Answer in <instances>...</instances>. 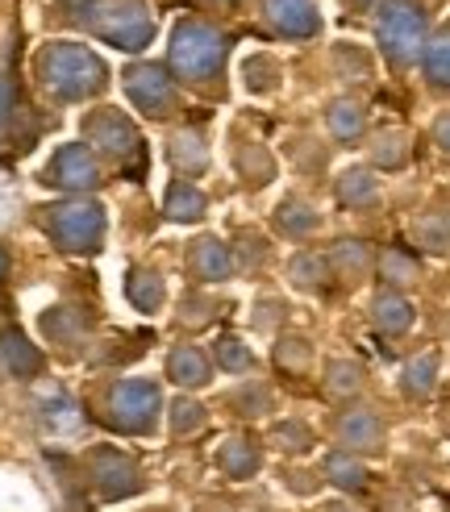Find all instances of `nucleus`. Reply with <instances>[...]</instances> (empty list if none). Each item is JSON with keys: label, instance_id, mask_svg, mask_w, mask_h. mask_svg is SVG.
I'll return each instance as SVG.
<instances>
[{"label": "nucleus", "instance_id": "obj_32", "mask_svg": "<svg viewBox=\"0 0 450 512\" xmlns=\"http://www.w3.org/2000/svg\"><path fill=\"white\" fill-rule=\"evenodd\" d=\"M409 163V138L400 130H384L371 138V167L380 171H400Z\"/></svg>", "mask_w": 450, "mask_h": 512}, {"label": "nucleus", "instance_id": "obj_11", "mask_svg": "<svg viewBox=\"0 0 450 512\" xmlns=\"http://www.w3.org/2000/svg\"><path fill=\"white\" fill-rule=\"evenodd\" d=\"M263 17L275 34L292 42H305L321 30L317 0H263Z\"/></svg>", "mask_w": 450, "mask_h": 512}, {"label": "nucleus", "instance_id": "obj_50", "mask_svg": "<svg viewBox=\"0 0 450 512\" xmlns=\"http://www.w3.org/2000/svg\"><path fill=\"white\" fill-rule=\"evenodd\" d=\"M342 5H346V9H355V13H367L371 5H380V0H342Z\"/></svg>", "mask_w": 450, "mask_h": 512}, {"label": "nucleus", "instance_id": "obj_27", "mask_svg": "<svg viewBox=\"0 0 450 512\" xmlns=\"http://www.w3.org/2000/svg\"><path fill=\"white\" fill-rule=\"evenodd\" d=\"M438 388V354H417L400 371V392L409 400H430Z\"/></svg>", "mask_w": 450, "mask_h": 512}, {"label": "nucleus", "instance_id": "obj_16", "mask_svg": "<svg viewBox=\"0 0 450 512\" xmlns=\"http://www.w3.org/2000/svg\"><path fill=\"white\" fill-rule=\"evenodd\" d=\"M413 321H417V309L400 292L388 288V292H380L371 300V325L380 329V334L400 338V334H409V329H413Z\"/></svg>", "mask_w": 450, "mask_h": 512}, {"label": "nucleus", "instance_id": "obj_6", "mask_svg": "<svg viewBox=\"0 0 450 512\" xmlns=\"http://www.w3.org/2000/svg\"><path fill=\"white\" fill-rule=\"evenodd\" d=\"M109 425L121 429V433H150L159 425V413H163V392L155 379H117L109 388Z\"/></svg>", "mask_w": 450, "mask_h": 512}, {"label": "nucleus", "instance_id": "obj_30", "mask_svg": "<svg viewBox=\"0 0 450 512\" xmlns=\"http://www.w3.org/2000/svg\"><path fill=\"white\" fill-rule=\"evenodd\" d=\"M421 71H425V80H430V88L450 92V30H442L438 38L425 42Z\"/></svg>", "mask_w": 450, "mask_h": 512}, {"label": "nucleus", "instance_id": "obj_35", "mask_svg": "<svg viewBox=\"0 0 450 512\" xmlns=\"http://www.w3.org/2000/svg\"><path fill=\"white\" fill-rule=\"evenodd\" d=\"M417 246H425L430 254H446L450 250V213H425L413 225Z\"/></svg>", "mask_w": 450, "mask_h": 512}, {"label": "nucleus", "instance_id": "obj_29", "mask_svg": "<svg viewBox=\"0 0 450 512\" xmlns=\"http://www.w3.org/2000/svg\"><path fill=\"white\" fill-rule=\"evenodd\" d=\"M380 279L396 292V288H409V284H417L421 279V263L413 259L409 250H400V246H388L384 254H380Z\"/></svg>", "mask_w": 450, "mask_h": 512}, {"label": "nucleus", "instance_id": "obj_26", "mask_svg": "<svg viewBox=\"0 0 450 512\" xmlns=\"http://www.w3.org/2000/svg\"><path fill=\"white\" fill-rule=\"evenodd\" d=\"M275 229H280L284 238H309V234H317V229H321V213L313 209L309 200L288 196L280 209H275Z\"/></svg>", "mask_w": 450, "mask_h": 512}, {"label": "nucleus", "instance_id": "obj_48", "mask_svg": "<svg viewBox=\"0 0 450 512\" xmlns=\"http://www.w3.org/2000/svg\"><path fill=\"white\" fill-rule=\"evenodd\" d=\"M434 146L442 150V155H450V109L446 113H438V121H434Z\"/></svg>", "mask_w": 450, "mask_h": 512}, {"label": "nucleus", "instance_id": "obj_23", "mask_svg": "<svg viewBox=\"0 0 450 512\" xmlns=\"http://www.w3.org/2000/svg\"><path fill=\"white\" fill-rule=\"evenodd\" d=\"M205 209H209V196L200 192L196 184H171L167 188V200H163V217L167 221H175V225H192V221H200L205 217Z\"/></svg>", "mask_w": 450, "mask_h": 512}, {"label": "nucleus", "instance_id": "obj_38", "mask_svg": "<svg viewBox=\"0 0 450 512\" xmlns=\"http://www.w3.org/2000/svg\"><path fill=\"white\" fill-rule=\"evenodd\" d=\"M238 171L250 179V184H267V179L275 175V159L267 155L263 146L242 142V146H238Z\"/></svg>", "mask_w": 450, "mask_h": 512}, {"label": "nucleus", "instance_id": "obj_42", "mask_svg": "<svg viewBox=\"0 0 450 512\" xmlns=\"http://www.w3.org/2000/svg\"><path fill=\"white\" fill-rule=\"evenodd\" d=\"M334 63H338V75L350 84H359V80H371V63L359 46H350V42H338L334 46Z\"/></svg>", "mask_w": 450, "mask_h": 512}, {"label": "nucleus", "instance_id": "obj_15", "mask_svg": "<svg viewBox=\"0 0 450 512\" xmlns=\"http://www.w3.org/2000/svg\"><path fill=\"white\" fill-rule=\"evenodd\" d=\"M167 379H175L180 388H192V392L209 388V383H213V358L200 346H192V342L175 346L171 358H167Z\"/></svg>", "mask_w": 450, "mask_h": 512}, {"label": "nucleus", "instance_id": "obj_28", "mask_svg": "<svg viewBox=\"0 0 450 512\" xmlns=\"http://www.w3.org/2000/svg\"><path fill=\"white\" fill-rule=\"evenodd\" d=\"M288 279L300 292H321L325 279H330V259L317 254V250H296L288 259Z\"/></svg>", "mask_w": 450, "mask_h": 512}, {"label": "nucleus", "instance_id": "obj_47", "mask_svg": "<svg viewBox=\"0 0 450 512\" xmlns=\"http://www.w3.org/2000/svg\"><path fill=\"white\" fill-rule=\"evenodd\" d=\"M17 113V84L9 71H0V130L9 125V117Z\"/></svg>", "mask_w": 450, "mask_h": 512}, {"label": "nucleus", "instance_id": "obj_31", "mask_svg": "<svg viewBox=\"0 0 450 512\" xmlns=\"http://www.w3.org/2000/svg\"><path fill=\"white\" fill-rule=\"evenodd\" d=\"M42 334L50 342H59V346H80L84 342V313H75V309H46Z\"/></svg>", "mask_w": 450, "mask_h": 512}, {"label": "nucleus", "instance_id": "obj_22", "mask_svg": "<svg viewBox=\"0 0 450 512\" xmlns=\"http://www.w3.org/2000/svg\"><path fill=\"white\" fill-rule=\"evenodd\" d=\"M330 271H338V279H346V284H359L371 271V246L359 238H338L330 246Z\"/></svg>", "mask_w": 450, "mask_h": 512}, {"label": "nucleus", "instance_id": "obj_36", "mask_svg": "<svg viewBox=\"0 0 450 512\" xmlns=\"http://www.w3.org/2000/svg\"><path fill=\"white\" fill-rule=\"evenodd\" d=\"M271 446L284 450V454H309L313 450V429L305 421H296V417L275 421L271 425Z\"/></svg>", "mask_w": 450, "mask_h": 512}, {"label": "nucleus", "instance_id": "obj_17", "mask_svg": "<svg viewBox=\"0 0 450 512\" xmlns=\"http://www.w3.org/2000/svg\"><path fill=\"white\" fill-rule=\"evenodd\" d=\"M217 467H221V475L225 479H255L259 475V467H263V454H259V446L250 442V438H225L221 446H217Z\"/></svg>", "mask_w": 450, "mask_h": 512}, {"label": "nucleus", "instance_id": "obj_41", "mask_svg": "<svg viewBox=\"0 0 450 512\" xmlns=\"http://www.w3.org/2000/svg\"><path fill=\"white\" fill-rule=\"evenodd\" d=\"M275 363H280L284 371H309L313 363V342L309 338H280L275 342Z\"/></svg>", "mask_w": 450, "mask_h": 512}, {"label": "nucleus", "instance_id": "obj_9", "mask_svg": "<svg viewBox=\"0 0 450 512\" xmlns=\"http://www.w3.org/2000/svg\"><path fill=\"white\" fill-rule=\"evenodd\" d=\"M88 475H92L96 492L105 496V500H125V496H138L146 488L138 463H134L130 454L113 450V446H96L88 454Z\"/></svg>", "mask_w": 450, "mask_h": 512}, {"label": "nucleus", "instance_id": "obj_33", "mask_svg": "<svg viewBox=\"0 0 450 512\" xmlns=\"http://www.w3.org/2000/svg\"><path fill=\"white\" fill-rule=\"evenodd\" d=\"M325 392L334 400H350L363 392V367L350 363V358H334L330 367H325Z\"/></svg>", "mask_w": 450, "mask_h": 512}, {"label": "nucleus", "instance_id": "obj_8", "mask_svg": "<svg viewBox=\"0 0 450 512\" xmlns=\"http://www.w3.org/2000/svg\"><path fill=\"white\" fill-rule=\"evenodd\" d=\"M125 96L130 105L146 117H171L175 105H180V92H175V80L159 67V63H134L125 67Z\"/></svg>", "mask_w": 450, "mask_h": 512}, {"label": "nucleus", "instance_id": "obj_40", "mask_svg": "<svg viewBox=\"0 0 450 512\" xmlns=\"http://www.w3.org/2000/svg\"><path fill=\"white\" fill-rule=\"evenodd\" d=\"M246 88L250 92H275L280 88V63L271 55H250L246 59Z\"/></svg>", "mask_w": 450, "mask_h": 512}, {"label": "nucleus", "instance_id": "obj_18", "mask_svg": "<svg viewBox=\"0 0 450 512\" xmlns=\"http://www.w3.org/2000/svg\"><path fill=\"white\" fill-rule=\"evenodd\" d=\"M0 358H5L9 375H17V379H34L42 371V350L25 338L17 325H9L5 334H0Z\"/></svg>", "mask_w": 450, "mask_h": 512}, {"label": "nucleus", "instance_id": "obj_37", "mask_svg": "<svg viewBox=\"0 0 450 512\" xmlns=\"http://www.w3.org/2000/svg\"><path fill=\"white\" fill-rule=\"evenodd\" d=\"M213 363L225 371V375H242V371H250L255 367V354H250V346L242 342V338H217L213 342Z\"/></svg>", "mask_w": 450, "mask_h": 512}, {"label": "nucleus", "instance_id": "obj_7", "mask_svg": "<svg viewBox=\"0 0 450 512\" xmlns=\"http://www.w3.org/2000/svg\"><path fill=\"white\" fill-rule=\"evenodd\" d=\"M84 138L92 142L96 155H105L113 163H134L142 155V138L134 130V121L121 109H96L84 117Z\"/></svg>", "mask_w": 450, "mask_h": 512}, {"label": "nucleus", "instance_id": "obj_51", "mask_svg": "<svg viewBox=\"0 0 450 512\" xmlns=\"http://www.w3.org/2000/svg\"><path fill=\"white\" fill-rule=\"evenodd\" d=\"M9 267H13V263H9V250L0 246V279H9Z\"/></svg>", "mask_w": 450, "mask_h": 512}, {"label": "nucleus", "instance_id": "obj_5", "mask_svg": "<svg viewBox=\"0 0 450 512\" xmlns=\"http://www.w3.org/2000/svg\"><path fill=\"white\" fill-rule=\"evenodd\" d=\"M425 30H430V21H425L417 0H384L375 13V42L396 71L413 67L425 55Z\"/></svg>", "mask_w": 450, "mask_h": 512}, {"label": "nucleus", "instance_id": "obj_34", "mask_svg": "<svg viewBox=\"0 0 450 512\" xmlns=\"http://www.w3.org/2000/svg\"><path fill=\"white\" fill-rule=\"evenodd\" d=\"M167 421H171V433H175V438H192V433H200V429L209 425V408L200 404V400H192V396H180V400L171 404Z\"/></svg>", "mask_w": 450, "mask_h": 512}, {"label": "nucleus", "instance_id": "obj_52", "mask_svg": "<svg viewBox=\"0 0 450 512\" xmlns=\"http://www.w3.org/2000/svg\"><path fill=\"white\" fill-rule=\"evenodd\" d=\"M317 512H350V508H346V504H321Z\"/></svg>", "mask_w": 450, "mask_h": 512}, {"label": "nucleus", "instance_id": "obj_21", "mask_svg": "<svg viewBox=\"0 0 450 512\" xmlns=\"http://www.w3.org/2000/svg\"><path fill=\"white\" fill-rule=\"evenodd\" d=\"M334 196H338V204H346V209H371V204L380 200V179H375L371 167H350L338 175Z\"/></svg>", "mask_w": 450, "mask_h": 512}, {"label": "nucleus", "instance_id": "obj_24", "mask_svg": "<svg viewBox=\"0 0 450 512\" xmlns=\"http://www.w3.org/2000/svg\"><path fill=\"white\" fill-rule=\"evenodd\" d=\"M325 125H330V134L338 142H355L367 130V109L355 96H338V100H330V109H325Z\"/></svg>", "mask_w": 450, "mask_h": 512}, {"label": "nucleus", "instance_id": "obj_46", "mask_svg": "<svg viewBox=\"0 0 450 512\" xmlns=\"http://www.w3.org/2000/svg\"><path fill=\"white\" fill-rule=\"evenodd\" d=\"M280 321H284V300H275V296L255 300V317H250V325H255L259 334H267V329H275Z\"/></svg>", "mask_w": 450, "mask_h": 512}, {"label": "nucleus", "instance_id": "obj_19", "mask_svg": "<svg viewBox=\"0 0 450 512\" xmlns=\"http://www.w3.org/2000/svg\"><path fill=\"white\" fill-rule=\"evenodd\" d=\"M125 300H130L138 313H159L163 300H167L163 275L150 271V267H130L125 271Z\"/></svg>", "mask_w": 450, "mask_h": 512}, {"label": "nucleus", "instance_id": "obj_39", "mask_svg": "<svg viewBox=\"0 0 450 512\" xmlns=\"http://www.w3.org/2000/svg\"><path fill=\"white\" fill-rule=\"evenodd\" d=\"M230 404L238 408V417H267L271 413V388L255 379V383H246V388H238L230 396Z\"/></svg>", "mask_w": 450, "mask_h": 512}, {"label": "nucleus", "instance_id": "obj_49", "mask_svg": "<svg viewBox=\"0 0 450 512\" xmlns=\"http://www.w3.org/2000/svg\"><path fill=\"white\" fill-rule=\"evenodd\" d=\"M284 479H288V488H292V492H300V496H313V492H317V479H313V475H305V471H288Z\"/></svg>", "mask_w": 450, "mask_h": 512}, {"label": "nucleus", "instance_id": "obj_14", "mask_svg": "<svg viewBox=\"0 0 450 512\" xmlns=\"http://www.w3.org/2000/svg\"><path fill=\"white\" fill-rule=\"evenodd\" d=\"M188 271H192V279H200V284H221V279L234 275V254L221 238L205 234L188 246Z\"/></svg>", "mask_w": 450, "mask_h": 512}, {"label": "nucleus", "instance_id": "obj_12", "mask_svg": "<svg viewBox=\"0 0 450 512\" xmlns=\"http://www.w3.org/2000/svg\"><path fill=\"white\" fill-rule=\"evenodd\" d=\"M34 421H38V429L46 433V438H71V433H80L84 413H80V404H75V396L67 388H50L34 400Z\"/></svg>", "mask_w": 450, "mask_h": 512}, {"label": "nucleus", "instance_id": "obj_20", "mask_svg": "<svg viewBox=\"0 0 450 512\" xmlns=\"http://www.w3.org/2000/svg\"><path fill=\"white\" fill-rule=\"evenodd\" d=\"M167 159L180 175H205L209 171V146L200 130H180L167 142Z\"/></svg>", "mask_w": 450, "mask_h": 512}, {"label": "nucleus", "instance_id": "obj_2", "mask_svg": "<svg viewBox=\"0 0 450 512\" xmlns=\"http://www.w3.org/2000/svg\"><path fill=\"white\" fill-rule=\"evenodd\" d=\"M38 80L42 88L63 100V105H80L109 88V67L100 55H92L80 42H46L38 50Z\"/></svg>", "mask_w": 450, "mask_h": 512}, {"label": "nucleus", "instance_id": "obj_44", "mask_svg": "<svg viewBox=\"0 0 450 512\" xmlns=\"http://www.w3.org/2000/svg\"><path fill=\"white\" fill-rule=\"evenodd\" d=\"M213 313H217V300L200 296V292H196V296L188 292V300L180 304V325H192V329H196V325H209Z\"/></svg>", "mask_w": 450, "mask_h": 512}, {"label": "nucleus", "instance_id": "obj_1", "mask_svg": "<svg viewBox=\"0 0 450 512\" xmlns=\"http://www.w3.org/2000/svg\"><path fill=\"white\" fill-rule=\"evenodd\" d=\"M59 13L63 21L80 25L125 55H138L155 38V21H150V9L142 0H59Z\"/></svg>", "mask_w": 450, "mask_h": 512}, {"label": "nucleus", "instance_id": "obj_25", "mask_svg": "<svg viewBox=\"0 0 450 512\" xmlns=\"http://www.w3.org/2000/svg\"><path fill=\"white\" fill-rule=\"evenodd\" d=\"M321 475L342 492H363L367 488V467L359 463V454H350V450H330L325 454Z\"/></svg>", "mask_w": 450, "mask_h": 512}, {"label": "nucleus", "instance_id": "obj_43", "mask_svg": "<svg viewBox=\"0 0 450 512\" xmlns=\"http://www.w3.org/2000/svg\"><path fill=\"white\" fill-rule=\"evenodd\" d=\"M230 254H234V267L255 271V267L267 259V242H263V238H255V234H238V238H234V246H230Z\"/></svg>", "mask_w": 450, "mask_h": 512}, {"label": "nucleus", "instance_id": "obj_13", "mask_svg": "<svg viewBox=\"0 0 450 512\" xmlns=\"http://www.w3.org/2000/svg\"><path fill=\"white\" fill-rule=\"evenodd\" d=\"M384 438H388V429L380 413H371V408H350V413L338 417V442L350 454H380Z\"/></svg>", "mask_w": 450, "mask_h": 512}, {"label": "nucleus", "instance_id": "obj_4", "mask_svg": "<svg viewBox=\"0 0 450 512\" xmlns=\"http://www.w3.org/2000/svg\"><path fill=\"white\" fill-rule=\"evenodd\" d=\"M42 225L50 242L67 254H84V250H96L100 238L109 229V209L92 196H71V200H59L42 209Z\"/></svg>", "mask_w": 450, "mask_h": 512}, {"label": "nucleus", "instance_id": "obj_3", "mask_svg": "<svg viewBox=\"0 0 450 512\" xmlns=\"http://www.w3.org/2000/svg\"><path fill=\"white\" fill-rule=\"evenodd\" d=\"M167 63L171 71L188 84H209L225 67V38L213 30L209 21H192L184 17L171 30V46H167Z\"/></svg>", "mask_w": 450, "mask_h": 512}, {"label": "nucleus", "instance_id": "obj_10", "mask_svg": "<svg viewBox=\"0 0 450 512\" xmlns=\"http://www.w3.org/2000/svg\"><path fill=\"white\" fill-rule=\"evenodd\" d=\"M42 184L63 188V192H71V196H84V192H92V188L100 184V163H96V155H92L88 146L67 142V146H59L55 155H50Z\"/></svg>", "mask_w": 450, "mask_h": 512}, {"label": "nucleus", "instance_id": "obj_45", "mask_svg": "<svg viewBox=\"0 0 450 512\" xmlns=\"http://www.w3.org/2000/svg\"><path fill=\"white\" fill-rule=\"evenodd\" d=\"M21 209V192H17V179L9 171H0V229H9L13 217Z\"/></svg>", "mask_w": 450, "mask_h": 512}]
</instances>
